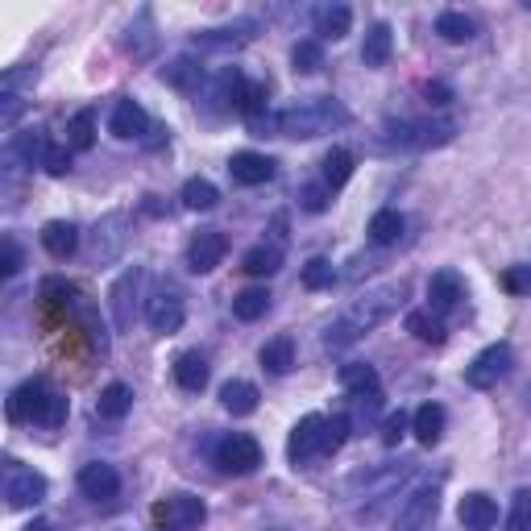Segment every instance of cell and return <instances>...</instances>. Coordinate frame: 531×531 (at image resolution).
<instances>
[{
    "instance_id": "6da1fadb",
    "label": "cell",
    "mask_w": 531,
    "mask_h": 531,
    "mask_svg": "<svg viewBox=\"0 0 531 531\" xmlns=\"http://www.w3.org/2000/svg\"><path fill=\"white\" fill-rule=\"evenodd\" d=\"M403 295H407V287L403 283H386V287H374V291H366L361 295L349 312H341L337 320L328 324V332H324V349H349L353 341H361L370 328H378L382 320H390L403 307Z\"/></svg>"
},
{
    "instance_id": "7a4b0ae2",
    "label": "cell",
    "mask_w": 531,
    "mask_h": 531,
    "mask_svg": "<svg viewBox=\"0 0 531 531\" xmlns=\"http://www.w3.org/2000/svg\"><path fill=\"white\" fill-rule=\"evenodd\" d=\"M9 419H13V424L63 428L67 424V395H63V390H54L46 378H30L9 395Z\"/></svg>"
},
{
    "instance_id": "3957f363",
    "label": "cell",
    "mask_w": 531,
    "mask_h": 531,
    "mask_svg": "<svg viewBox=\"0 0 531 531\" xmlns=\"http://www.w3.org/2000/svg\"><path fill=\"white\" fill-rule=\"evenodd\" d=\"M349 108L341 100H332V96H316V100H303L295 108H283V113L274 117V129L283 133V137H320V133H332V129H341L349 125Z\"/></svg>"
},
{
    "instance_id": "277c9868",
    "label": "cell",
    "mask_w": 531,
    "mask_h": 531,
    "mask_svg": "<svg viewBox=\"0 0 531 531\" xmlns=\"http://www.w3.org/2000/svg\"><path fill=\"white\" fill-rule=\"evenodd\" d=\"M457 137V121L453 117H419V121H386L378 142L386 150H436L449 146Z\"/></svg>"
},
{
    "instance_id": "5b68a950",
    "label": "cell",
    "mask_w": 531,
    "mask_h": 531,
    "mask_svg": "<svg viewBox=\"0 0 531 531\" xmlns=\"http://www.w3.org/2000/svg\"><path fill=\"white\" fill-rule=\"evenodd\" d=\"M337 449H332V440H328V419L324 415H303L299 424L291 428V440H287V457L291 465H312L320 457H332Z\"/></svg>"
},
{
    "instance_id": "8992f818",
    "label": "cell",
    "mask_w": 531,
    "mask_h": 531,
    "mask_svg": "<svg viewBox=\"0 0 531 531\" xmlns=\"http://www.w3.org/2000/svg\"><path fill=\"white\" fill-rule=\"evenodd\" d=\"M440 519V482H419L399 507L395 531H432Z\"/></svg>"
},
{
    "instance_id": "52a82bcc",
    "label": "cell",
    "mask_w": 531,
    "mask_h": 531,
    "mask_svg": "<svg viewBox=\"0 0 531 531\" xmlns=\"http://www.w3.org/2000/svg\"><path fill=\"white\" fill-rule=\"evenodd\" d=\"M511 366H515V349L511 345H486L478 357L465 366V382L473 386V390H490V386H498L502 378L511 374Z\"/></svg>"
},
{
    "instance_id": "ba28073f",
    "label": "cell",
    "mask_w": 531,
    "mask_h": 531,
    "mask_svg": "<svg viewBox=\"0 0 531 531\" xmlns=\"http://www.w3.org/2000/svg\"><path fill=\"white\" fill-rule=\"evenodd\" d=\"M216 465L225 473H233V478H245V473H254L262 465V444L245 432H233L216 444Z\"/></svg>"
},
{
    "instance_id": "9c48e42d",
    "label": "cell",
    "mask_w": 531,
    "mask_h": 531,
    "mask_svg": "<svg viewBox=\"0 0 531 531\" xmlns=\"http://www.w3.org/2000/svg\"><path fill=\"white\" fill-rule=\"evenodd\" d=\"M187 320V307H183V295L171 287V283H162L150 299H146V324L154 332H162V337H171V332H179Z\"/></svg>"
},
{
    "instance_id": "30bf717a",
    "label": "cell",
    "mask_w": 531,
    "mask_h": 531,
    "mask_svg": "<svg viewBox=\"0 0 531 531\" xmlns=\"http://www.w3.org/2000/svg\"><path fill=\"white\" fill-rule=\"evenodd\" d=\"M229 254V237L220 229H200L187 241V270L191 274H212Z\"/></svg>"
},
{
    "instance_id": "8fae6325",
    "label": "cell",
    "mask_w": 531,
    "mask_h": 531,
    "mask_svg": "<svg viewBox=\"0 0 531 531\" xmlns=\"http://www.w3.org/2000/svg\"><path fill=\"white\" fill-rule=\"evenodd\" d=\"M154 515L171 531H195L208 519V507H204V498H195V494H171L166 502H158Z\"/></svg>"
},
{
    "instance_id": "7c38bea8",
    "label": "cell",
    "mask_w": 531,
    "mask_h": 531,
    "mask_svg": "<svg viewBox=\"0 0 531 531\" xmlns=\"http://www.w3.org/2000/svg\"><path fill=\"white\" fill-rule=\"evenodd\" d=\"M46 478L38 469H21V465H13L9 469V482H5V498H9V507L13 511H25V507H38V502L46 498Z\"/></svg>"
},
{
    "instance_id": "4fadbf2b",
    "label": "cell",
    "mask_w": 531,
    "mask_h": 531,
    "mask_svg": "<svg viewBox=\"0 0 531 531\" xmlns=\"http://www.w3.org/2000/svg\"><path fill=\"white\" fill-rule=\"evenodd\" d=\"M79 490H83V498H92V502H108V498L121 494V473L108 461H92V465L79 469Z\"/></svg>"
},
{
    "instance_id": "5bb4252c",
    "label": "cell",
    "mask_w": 531,
    "mask_h": 531,
    "mask_svg": "<svg viewBox=\"0 0 531 531\" xmlns=\"http://www.w3.org/2000/svg\"><path fill=\"white\" fill-rule=\"evenodd\" d=\"M274 166H278V162L266 158V154L241 150V154L229 158V175H233V183H241V187H262V183L274 179Z\"/></svg>"
},
{
    "instance_id": "9a60e30c",
    "label": "cell",
    "mask_w": 531,
    "mask_h": 531,
    "mask_svg": "<svg viewBox=\"0 0 531 531\" xmlns=\"http://www.w3.org/2000/svg\"><path fill=\"white\" fill-rule=\"evenodd\" d=\"M457 519L465 531H494L498 527V502L482 490H473L461 498V507H457Z\"/></svg>"
},
{
    "instance_id": "2e32d148",
    "label": "cell",
    "mask_w": 531,
    "mask_h": 531,
    "mask_svg": "<svg viewBox=\"0 0 531 531\" xmlns=\"http://www.w3.org/2000/svg\"><path fill=\"white\" fill-rule=\"evenodd\" d=\"M108 129H113V137H121V142H142V137L150 133V117L137 100H117Z\"/></svg>"
},
{
    "instance_id": "e0dca14e",
    "label": "cell",
    "mask_w": 531,
    "mask_h": 531,
    "mask_svg": "<svg viewBox=\"0 0 531 531\" xmlns=\"http://www.w3.org/2000/svg\"><path fill=\"white\" fill-rule=\"evenodd\" d=\"M461 299H465V283H461L457 270H436V274L428 278V307H432L436 316L453 312Z\"/></svg>"
},
{
    "instance_id": "ac0fdd59",
    "label": "cell",
    "mask_w": 531,
    "mask_h": 531,
    "mask_svg": "<svg viewBox=\"0 0 531 531\" xmlns=\"http://www.w3.org/2000/svg\"><path fill=\"white\" fill-rule=\"evenodd\" d=\"M341 386L349 390V395L357 403H378L382 395V382H378V370L370 366V361H349V366H341Z\"/></svg>"
},
{
    "instance_id": "d6986e66",
    "label": "cell",
    "mask_w": 531,
    "mask_h": 531,
    "mask_svg": "<svg viewBox=\"0 0 531 531\" xmlns=\"http://www.w3.org/2000/svg\"><path fill=\"white\" fill-rule=\"evenodd\" d=\"M254 38V21H241V25H225V30H200L191 42L200 50H237Z\"/></svg>"
},
{
    "instance_id": "ffe728a7",
    "label": "cell",
    "mask_w": 531,
    "mask_h": 531,
    "mask_svg": "<svg viewBox=\"0 0 531 531\" xmlns=\"http://www.w3.org/2000/svg\"><path fill=\"white\" fill-rule=\"evenodd\" d=\"M390 50H395V34H390L386 21H374L366 30V42H361V63L378 71V67L390 63Z\"/></svg>"
},
{
    "instance_id": "44dd1931",
    "label": "cell",
    "mask_w": 531,
    "mask_h": 531,
    "mask_svg": "<svg viewBox=\"0 0 531 531\" xmlns=\"http://www.w3.org/2000/svg\"><path fill=\"white\" fill-rule=\"evenodd\" d=\"M220 407L229 415H254L258 411V386L245 382V378H233L220 386Z\"/></svg>"
},
{
    "instance_id": "7402d4cb",
    "label": "cell",
    "mask_w": 531,
    "mask_h": 531,
    "mask_svg": "<svg viewBox=\"0 0 531 531\" xmlns=\"http://www.w3.org/2000/svg\"><path fill=\"white\" fill-rule=\"evenodd\" d=\"M42 245H46V254L50 258H71L75 249H79V229L71 225V220H50V225L42 229Z\"/></svg>"
},
{
    "instance_id": "603a6c76",
    "label": "cell",
    "mask_w": 531,
    "mask_h": 531,
    "mask_svg": "<svg viewBox=\"0 0 531 531\" xmlns=\"http://www.w3.org/2000/svg\"><path fill=\"white\" fill-rule=\"evenodd\" d=\"M444 419H449V415H444V407H440V403H424V407H415V415H411V432H415V440H419V444H428V449H432V444L444 436Z\"/></svg>"
},
{
    "instance_id": "cb8c5ba5",
    "label": "cell",
    "mask_w": 531,
    "mask_h": 531,
    "mask_svg": "<svg viewBox=\"0 0 531 531\" xmlns=\"http://www.w3.org/2000/svg\"><path fill=\"white\" fill-rule=\"evenodd\" d=\"M258 361H262V370L266 374H291L295 370V341L291 337H274V341H266L262 345V353H258Z\"/></svg>"
},
{
    "instance_id": "d4e9b609",
    "label": "cell",
    "mask_w": 531,
    "mask_h": 531,
    "mask_svg": "<svg viewBox=\"0 0 531 531\" xmlns=\"http://www.w3.org/2000/svg\"><path fill=\"white\" fill-rule=\"evenodd\" d=\"M266 104H270V96H266V83H258V79H241L237 83V100H233V108L241 117H249L258 125V117L266 113Z\"/></svg>"
},
{
    "instance_id": "484cf974",
    "label": "cell",
    "mask_w": 531,
    "mask_h": 531,
    "mask_svg": "<svg viewBox=\"0 0 531 531\" xmlns=\"http://www.w3.org/2000/svg\"><path fill=\"white\" fill-rule=\"evenodd\" d=\"M96 411H100V419H125L133 411V390L125 382H108L96 399Z\"/></svg>"
},
{
    "instance_id": "4316f807",
    "label": "cell",
    "mask_w": 531,
    "mask_h": 531,
    "mask_svg": "<svg viewBox=\"0 0 531 531\" xmlns=\"http://www.w3.org/2000/svg\"><path fill=\"white\" fill-rule=\"evenodd\" d=\"M175 382L183 390H191V395H200V390L208 386V361H204V353H183L175 361Z\"/></svg>"
},
{
    "instance_id": "83f0119b",
    "label": "cell",
    "mask_w": 531,
    "mask_h": 531,
    "mask_svg": "<svg viewBox=\"0 0 531 531\" xmlns=\"http://www.w3.org/2000/svg\"><path fill=\"white\" fill-rule=\"evenodd\" d=\"M407 332L424 345H444V320L432 312V307H419V312H407Z\"/></svg>"
},
{
    "instance_id": "f1b7e54d",
    "label": "cell",
    "mask_w": 531,
    "mask_h": 531,
    "mask_svg": "<svg viewBox=\"0 0 531 531\" xmlns=\"http://www.w3.org/2000/svg\"><path fill=\"white\" fill-rule=\"evenodd\" d=\"M266 312H270V291H266V287H245V291L233 295V316H237V320L254 324V320H262Z\"/></svg>"
},
{
    "instance_id": "f546056e",
    "label": "cell",
    "mask_w": 531,
    "mask_h": 531,
    "mask_svg": "<svg viewBox=\"0 0 531 531\" xmlns=\"http://www.w3.org/2000/svg\"><path fill=\"white\" fill-rule=\"evenodd\" d=\"M137 287H142V270H125L117 278V287H113V316H117V328H129L133 324V312H129V295H137Z\"/></svg>"
},
{
    "instance_id": "4dcf8cb0",
    "label": "cell",
    "mask_w": 531,
    "mask_h": 531,
    "mask_svg": "<svg viewBox=\"0 0 531 531\" xmlns=\"http://www.w3.org/2000/svg\"><path fill=\"white\" fill-rule=\"evenodd\" d=\"M320 166H324V171H320V175H324V187H328V191H337V187H345L349 175H353V154H349L345 146H332V150L324 154Z\"/></svg>"
},
{
    "instance_id": "1f68e13d",
    "label": "cell",
    "mask_w": 531,
    "mask_h": 531,
    "mask_svg": "<svg viewBox=\"0 0 531 531\" xmlns=\"http://www.w3.org/2000/svg\"><path fill=\"white\" fill-rule=\"evenodd\" d=\"M162 79L171 83V88H179V92H195L204 83V67L183 54V59H175L171 67H162Z\"/></svg>"
},
{
    "instance_id": "d6a6232c",
    "label": "cell",
    "mask_w": 531,
    "mask_h": 531,
    "mask_svg": "<svg viewBox=\"0 0 531 531\" xmlns=\"http://www.w3.org/2000/svg\"><path fill=\"white\" fill-rule=\"evenodd\" d=\"M349 25H353V13H349V5H324L320 13H316V34L320 38H345L349 34Z\"/></svg>"
},
{
    "instance_id": "836d02e7",
    "label": "cell",
    "mask_w": 531,
    "mask_h": 531,
    "mask_svg": "<svg viewBox=\"0 0 531 531\" xmlns=\"http://www.w3.org/2000/svg\"><path fill=\"white\" fill-rule=\"evenodd\" d=\"M67 146L71 150H92L96 146V113L92 108H79V113L67 121Z\"/></svg>"
},
{
    "instance_id": "e575fe53",
    "label": "cell",
    "mask_w": 531,
    "mask_h": 531,
    "mask_svg": "<svg viewBox=\"0 0 531 531\" xmlns=\"http://www.w3.org/2000/svg\"><path fill=\"white\" fill-rule=\"evenodd\" d=\"M278 266H283V245H278V241H262V245H254V249H249V254H245V270L249 274H258V278H266V274H274Z\"/></svg>"
},
{
    "instance_id": "d590c367",
    "label": "cell",
    "mask_w": 531,
    "mask_h": 531,
    "mask_svg": "<svg viewBox=\"0 0 531 531\" xmlns=\"http://www.w3.org/2000/svg\"><path fill=\"white\" fill-rule=\"evenodd\" d=\"M436 34H440L444 42H469L473 34H478V25H473V17L449 9V13H440V17H436Z\"/></svg>"
},
{
    "instance_id": "8d00e7d4",
    "label": "cell",
    "mask_w": 531,
    "mask_h": 531,
    "mask_svg": "<svg viewBox=\"0 0 531 531\" xmlns=\"http://www.w3.org/2000/svg\"><path fill=\"white\" fill-rule=\"evenodd\" d=\"M399 237H403V216L395 208L374 212V220H370V241L374 245H395Z\"/></svg>"
},
{
    "instance_id": "74e56055",
    "label": "cell",
    "mask_w": 531,
    "mask_h": 531,
    "mask_svg": "<svg viewBox=\"0 0 531 531\" xmlns=\"http://www.w3.org/2000/svg\"><path fill=\"white\" fill-rule=\"evenodd\" d=\"M46 150H50L46 129H25V133H17V142H13V154H17V158H25L30 166H42Z\"/></svg>"
},
{
    "instance_id": "f35d334b",
    "label": "cell",
    "mask_w": 531,
    "mask_h": 531,
    "mask_svg": "<svg viewBox=\"0 0 531 531\" xmlns=\"http://www.w3.org/2000/svg\"><path fill=\"white\" fill-rule=\"evenodd\" d=\"M216 200H220L216 183H208V179H187V183H183V208L208 212V208H216Z\"/></svg>"
},
{
    "instance_id": "ab89813d",
    "label": "cell",
    "mask_w": 531,
    "mask_h": 531,
    "mask_svg": "<svg viewBox=\"0 0 531 531\" xmlns=\"http://www.w3.org/2000/svg\"><path fill=\"white\" fill-rule=\"evenodd\" d=\"M291 67H295L299 75H316V71H324V46L312 42V38L295 42V50H291Z\"/></svg>"
},
{
    "instance_id": "60d3db41",
    "label": "cell",
    "mask_w": 531,
    "mask_h": 531,
    "mask_svg": "<svg viewBox=\"0 0 531 531\" xmlns=\"http://www.w3.org/2000/svg\"><path fill=\"white\" fill-rule=\"evenodd\" d=\"M332 283H337V266H332L328 258H312V262L303 266V287L307 291H324Z\"/></svg>"
},
{
    "instance_id": "b9f144b4",
    "label": "cell",
    "mask_w": 531,
    "mask_h": 531,
    "mask_svg": "<svg viewBox=\"0 0 531 531\" xmlns=\"http://www.w3.org/2000/svg\"><path fill=\"white\" fill-rule=\"evenodd\" d=\"M75 295H79V291L67 283V278H46V283H42V299H46L50 307H71Z\"/></svg>"
},
{
    "instance_id": "7bdbcfd3",
    "label": "cell",
    "mask_w": 531,
    "mask_h": 531,
    "mask_svg": "<svg viewBox=\"0 0 531 531\" xmlns=\"http://www.w3.org/2000/svg\"><path fill=\"white\" fill-rule=\"evenodd\" d=\"M328 200H332V191H328L324 183H303V187H299V208H303V212H324Z\"/></svg>"
},
{
    "instance_id": "ee69618b",
    "label": "cell",
    "mask_w": 531,
    "mask_h": 531,
    "mask_svg": "<svg viewBox=\"0 0 531 531\" xmlns=\"http://www.w3.org/2000/svg\"><path fill=\"white\" fill-rule=\"evenodd\" d=\"M42 166H46V175H54V179H63V175L71 171V150H67V146H54V142H50V150H46Z\"/></svg>"
},
{
    "instance_id": "f6af8a7d",
    "label": "cell",
    "mask_w": 531,
    "mask_h": 531,
    "mask_svg": "<svg viewBox=\"0 0 531 531\" xmlns=\"http://www.w3.org/2000/svg\"><path fill=\"white\" fill-rule=\"evenodd\" d=\"M25 266V254H21V245L13 241V237H5V245H0V274L5 278H13L17 270Z\"/></svg>"
},
{
    "instance_id": "bcb514c9",
    "label": "cell",
    "mask_w": 531,
    "mask_h": 531,
    "mask_svg": "<svg viewBox=\"0 0 531 531\" xmlns=\"http://www.w3.org/2000/svg\"><path fill=\"white\" fill-rule=\"evenodd\" d=\"M403 432H407V415L395 411V415H390L386 424H382V444H386V449H395V444L403 440Z\"/></svg>"
},
{
    "instance_id": "7dc6e473",
    "label": "cell",
    "mask_w": 531,
    "mask_h": 531,
    "mask_svg": "<svg viewBox=\"0 0 531 531\" xmlns=\"http://www.w3.org/2000/svg\"><path fill=\"white\" fill-rule=\"evenodd\" d=\"M507 287H511V291H531V266L507 270Z\"/></svg>"
},
{
    "instance_id": "c3c4849f",
    "label": "cell",
    "mask_w": 531,
    "mask_h": 531,
    "mask_svg": "<svg viewBox=\"0 0 531 531\" xmlns=\"http://www.w3.org/2000/svg\"><path fill=\"white\" fill-rule=\"evenodd\" d=\"M424 96H428V104H436V108H444L453 100V92L444 88V83H424Z\"/></svg>"
},
{
    "instance_id": "681fc988",
    "label": "cell",
    "mask_w": 531,
    "mask_h": 531,
    "mask_svg": "<svg viewBox=\"0 0 531 531\" xmlns=\"http://www.w3.org/2000/svg\"><path fill=\"white\" fill-rule=\"evenodd\" d=\"M523 411H527V415H531V382H527V386H523Z\"/></svg>"
},
{
    "instance_id": "f907efd6",
    "label": "cell",
    "mask_w": 531,
    "mask_h": 531,
    "mask_svg": "<svg viewBox=\"0 0 531 531\" xmlns=\"http://www.w3.org/2000/svg\"><path fill=\"white\" fill-rule=\"evenodd\" d=\"M25 531H50V523H46V519H34V523L25 527Z\"/></svg>"
},
{
    "instance_id": "816d5d0a",
    "label": "cell",
    "mask_w": 531,
    "mask_h": 531,
    "mask_svg": "<svg viewBox=\"0 0 531 531\" xmlns=\"http://www.w3.org/2000/svg\"><path fill=\"white\" fill-rule=\"evenodd\" d=\"M519 531H531V511H527V519L519 523Z\"/></svg>"
},
{
    "instance_id": "f5cc1de1",
    "label": "cell",
    "mask_w": 531,
    "mask_h": 531,
    "mask_svg": "<svg viewBox=\"0 0 531 531\" xmlns=\"http://www.w3.org/2000/svg\"><path fill=\"white\" fill-rule=\"evenodd\" d=\"M158 531H166V527H158Z\"/></svg>"
}]
</instances>
